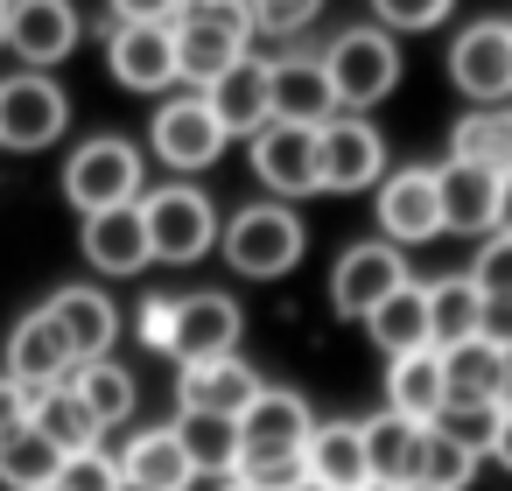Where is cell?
<instances>
[{
	"label": "cell",
	"mask_w": 512,
	"mask_h": 491,
	"mask_svg": "<svg viewBox=\"0 0 512 491\" xmlns=\"http://www.w3.org/2000/svg\"><path fill=\"white\" fill-rule=\"evenodd\" d=\"M302 470H309V484H323V491H358L372 470H365V435H358V421H316L309 428V442H302Z\"/></svg>",
	"instance_id": "obj_27"
},
{
	"label": "cell",
	"mask_w": 512,
	"mask_h": 491,
	"mask_svg": "<svg viewBox=\"0 0 512 491\" xmlns=\"http://www.w3.org/2000/svg\"><path fill=\"white\" fill-rule=\"evenodd\" d=\"M78 253H85V267H92V274H106V281H134V274H148V267H155V253H148L141 204L92 211V218H85V232H78Z\"/></svg>",
	"instance_id": "obj_16"
},
{
	"label": "cell",
	"mask_w": 512,
	"mask_h": 491,
	"mask_svg": "<svg viewBox=\"0 0 512 491\" xmlns=\"http://www.w3.org/2000/svg\"><path fill=\"white\" fill-rule=\"evenodd\" d=\"M204 99H211V113H218V127H225V141H253V134L274 120L267 57H239L225 78H211V85H204Z\"/></svg>",
	"instance_id": "obj_20"
},
{
	"label": "cell",
	"mask_w": 512,
	"mask_h": 491,
	"mask_svg": "<svg viewBox=\"0 0 512 491\" xmlns=\"http://www.w3.org/2000/svg\"><path fill=\"white\" fill-rule=\"evenodd\" d=\"M316 15H323V0H253V29L260 36H281V43H295Z\"/></svg>",
	"instance_id": "obj_39"
},
{
	"label": "cell",
	"mask_w": 512,
	"mask_h": 491,
	"mask_svg": "<svg viewBox=\"0 0 512 491\" xmlns=\"http://www.w3.org/2000/svg\"><path fill=\"white\" fill-rule=\"evenodd\" d=\"M498 232H512V176H498Z\"/></svg>",
	"instance_id": "obj_47"
},
{
	"label": "cell",
	"mask_w": 512,
	"mask_h": 491,
	"mask_svg": "<svg viewBox=\"0 0 512 491\" xmlns=\"http://www.w3.org/2000/svg\"><path fill=\"white\" fill-rule=\"evenodd\" d=\"M386 407L435 428L449 414V386H442V351H407V358H386Z\"/></svg>",
	"instance_id": "obj_26"
},
{
	"label": "cell",
	"mask_w": 512,
	"mask_h": 491,
	"mask_svg": "<svg viewBox=\"0 0 512 491\" xmlns=\"http://www.w3.org/2000/svg\"><path fill=\"white\" fill-rule=\"evenodd\" d=\"M484 456H491L498 470H512V407L491 414V428H484Z\"/></svg>",
	"instance_id": "obj_46"
},
{
	"label": "cell",
	"mask_w": 512,
	"mask_h": 491,
	"mask_svg": "<svg viewBox=\"0 0 512 491\" xmlns=\"http://www.w3.org/2000/svg\"><path fill=\"white\" fill-rule=\"evenodd\" d=\"M183 8H190V15H211V22H225V29H239L246 43L260 36V29H253V0H183Z\"/></svg>",
	"instance_id": "obj_42"
},
{
	"label": "cell",
	"mask_w": 512,
	"mask_h": 491,
	"mask_svg": "<svg viewBox=\"0 0 512 491\" xmlns=\"http://www.w3.org/2000/svg\"><path fill=\"white\" fill-rule=\"evenodd\" d=\"M400 281H407L400 246H386V239H358V246H344L337 267H330V309H337L344 323H365Z\"/></svg>",
	"instance_id": "obj_12"
},
{
	"label": "cell",
	"mask_w": 512,
	"mask_h": 491,
	"mask_svg": "<svg viewBox=\"0 0 512 491\" xmlns=\"http://www.w3.org/2000/svg\"><path fill=\"white\" fill-rule=\"evenodd\" d=\"M169 29H176V71H183V85H190V92H204V85H211V78H225L239 57H253V43H246L239 29L211 22V15H190V8H183Z\"/></svg>",
	"instance_id": "obj_19"
},
{
	"label": "cell",
	"mask_w": 512,
	"mask_h": 491,
	"mask_svg": "<svg viewBox=\"0 0 512 491\" xmlns=\"http://www.w3.org/2000/svg\"><path fill=\"white\" fill-rule=\"evenodd\" d=\"M0 50H8V8H0Z\"/></svg>",
	"instance_id": "obj_50"
},
{
	"label": "cell",
	"mask_w": 512,
	"mask_h": 491,
	"mask_svg": "<svg viewBox=\"0 0 512 491\" xmlns=\"http://www.w3.org/2000/svg\"><path fill=\"white\" fill-rule=\"evenodd\" d=\"M295 491H323V484H309V477H302V484H295Z\"/></svg>",
	"instance_id": "obj_52"
},
{
	"label": "cell",
	"mask_w": 512,
	"mask_h": 491,
	"mask_svg": "<svg viewBox=\"0 0 512 491\" xmlns=\"http://www.w3.org/2000/svg\"><path fill=\"white\" fill-rule=\"evenodd\" d=\"M477 337L512 351V295H484V316H477Z\"/></svg>",
	"instance_id": "obj_43"
},
{
	"label": "cell",
	"mask_w": 512,
	"mask_h": 491,
	"mask_svg": "<svg viewBox=\"0 0 512 491\" xmlns=\"http://www.w3.org/2000/svg\"><path fill=\"white\" fill-rule=\"evenodd\" d=\"M218 491H267V484H253V477H239V470H232V477H218Z\"/></svg>",
	"instance_id": "obj_48"
},
{
	"label": "cell",
	"mask_w": 512,
	"mask_h": 491,
	"mask_svg": "<svg viewBox=\"0 0 512 491\" xmlns=\"http://www.w3.org/2000/svg\"><path fill=\"white\" fill-rule=\"evenodd\" d=\"M141 225H148V253L162 267H197L204 253H218V204L197 190V183H162L141 197Z\"/></svg>",
	"instance_id": "obj_3"
},
{
	"label": "cell",
	"mask_w": 512,
	"mask_h": 491,
	"mask_svg": "<svg viewBox=\"0 0 512 491\" xmlns=\"http://www.w3.org/2000/svg\"><path fill=\"white\" fill-rule=\"evenodd\" d=\"M71 127V92L50 78V71H15L0 78V148L15 155H43L57 148Z\"/></svg>",
	"instance_id": "obj_6"
},
{
	"label": "cell",
	"mask_w": 512,
	"mask_h": 491,
	"mask_svg": "<svg viewBox=\"0 0 512 491\" xmlns=\"http://www.w3.org/2000/svg\"><path fill=\"white\" fill-rule=\"evenodd\" d=\"M358 491H393V484H372V477H365V484H358Z\"/></svg>",
	"instance_id": "obj_51"
},
{
	"label": "cell",
	"mask_w": 512,
	"mask_h": 491,
	"mask_svg": "<svg viewBox=\"0 0 512 491\" xmlns=\"http://www.w3.org/2000/svg\"><path fill=\"white\" fill-rule=\"evenodd\" d=\"M428 295V344L449 351L463 337H477V316H484V288L470 274H442V281H421Z\"/></svg>",
	"instance_id": "obj_31"
},
{
	"label": "cell",
	"mask_w": 512,
	"mask_h": 491,
	"mask_svg": "<svg viewBox=\"0 0 512 491\" xmlns=\"http://www.w3.org/2000/svg\"><path fill=\"white\" fill-rule=\"evenodd\" d=\"M106 15L113 22H176L183 0H106Z\"/></svg>",
	"instance_id": "obj_44"
},
{
	"label": "cell",
	"mask_w": 512,
	"mask_h": 491,
	"mask_svg": "<svg viewBox=\"0 0 512 491\" xmlns=\"http://www.w3.org/2000/svg\"><path fill=\"white\" fill-rule=\"evenodd\" d=\"M176 442H183V456H190V470L197 477H232L239 470V421L232 414H183L176 407Z\"/></svg>",
	"instance_id": "obj_33"
},
{
	"label": "cell",
	"mask_w": 512,
	"mask_h": 491,
	"mask_svg": "<svg viewBox=\"0 0 512 491\" xmlns=\"http://www.w3.org/2000/svg\"><path fill=\"white\" fill-rule=\"evenodd\" d=\"M57 477H64V449L43 442L36 428H15L8 442H0V484H8V491H43Z\"/></svg>",
	"instance_id": "obj_36"
},
{
	"label": "cell",
	"mask_w": 512,
	"mask_h": 491,
	"mask_svg": "<svg viewBox=\"0 0 512 491\" xmlns=\"http://www.w3.org/2000/svg\"><path fill=\"white\" fill-rule=\"evenodd\" d=\"M358 435H365V470H372V484H393V491L421 484V442H428L421 421L379 407L372 421H358Z\"/></svg>",
	"instance_id": "obj_24"
},
{
	"label": "cell",
	"mask_w": 512,
	"mask_h": 491,
	"mask_svg": "<svg viewBox=\"0 0 512 491\" xmlns=\"http://www.w3.org/2000/svg\"><path fill=\"white\" fill-rule=\"evenodd\" d=\"M365 330H372V344L386 351V358H407V351H435L428 344V295H421V281L407 274L372 316H365Z\"/></svg>",
	"instance_id": "obj_30"
},
{
	"label": "cell",
	"mask_w": 512,
	"mask_h": 491,
	"mask_svg": "<svg viewBox=\"0 0 512 491\" xmlns=\"http://www.w3.org/2000/svg\"><path fill=\"white\" fill-rule=\"evenodd\" d=\"M323 78L337 92V113H365L379 106L393 85H400V36L358 22V29H337L330 50H323Z\"/></svg>",
	"instance_id": "obj_4"
},
{
	"label": "cell",
	"mask_w": 512,
	"mask_h": 491,
	"mask_svg": "<svg viewBox=\"0 0 512 491\" xmlns=\"http://www.w3.org/2000/svg\"><path fill=\"white\" fill-rule=\"evenodd\" d=\"M120 491H141V484H120Z\"/></svg>",
	"instance_id": "obj_54"
},
{
	"label": "cell",
	"mask_w": 512,
	"mask_h": 491,
	"mask_svg": "<svg viewBox=\"0 0 512 491\" xmlns=\"http://www.w3.org/2000/svg\"><path fill=\"white\" fill-rule=\"evenodd\" d=\"M456 15V0H372V29L386 36H428Z\"/></svg>",
	"instance_id": "obj_37"
},
{
	"label": "cell",
	"mask_w": 512,
	"mask_h": 491,
	"mask_svg": "<svg viewBox=\"0 0 512 491\" xmlns=\"http://www.w3.org/2000/svg\"><path fill=\"white\" fill-rule=\"evenodd\" d=\"M43 309H50L57 337L71 344V365L113 358V337H120V309H113V295H106V288L78 281V288H57V295H50Z\"/></svg>",
	"instance_id": "obj_17"
},
{
	"label": "cell",
	"mask_w": 512,
	"mask_h": 491,
	"mask_svg": "<svg viewBox=\"0 0 512 491\" xmlns=\"http://www.w3.org/2000/svg\"><path fill=\"white\" fill-rule=\"evenodd\" d=\"M43 491H57V484H43Z\"/></svg>",
	"instance_id": "obj_55"
},
{
	"label": "cell",
	"mask_w": 512,
	"mask_h": 491,
	"mask_svg": "<svg viewBox=\"0 0 512 491\" xmlns=\"http://www.w3.org/2000/svg\"><path fill=\"white\" fill-rule=\"evenodd\" d=\"M29 428H36L43 442H57L64 456H78V449L99 442V421H92V407L78 400L71 379H57V386H43V393L29 400Z\"/></svg>",
	"instance_id": "obj_32"
},
{
	"label": "cell",
	"mask_w": 512,
	"mask_h": 491,
	"mask_svg": "<svg viewBox=\"0 0 512 491\" xmlns=\"http://www.w3.org/2000/svg\"><path fill=\"white\" fill-rule=\"evenodd\" d=\"M120 484H127V477H120V456H113L106 442L64 456V477H57V491H120Z\"/></svg>",
	"instance_id": "obj_38"
},
{
	"label": "cell",
	"mask_w": 512,
	"mask_h": 491,
	"mask_svg": "<svg viewBox=\"0 0 512 491\" xmlns=\"http://www.w3.org/2000/svg\"><path fill=\"white\" fill-rule=\"evenodd\" d=\"M71 372H78V365H71V344L57 337L50 309L15 316V330H8V379L29 386V393H43V386H57V379H71Z\"/></svg>",
	"instance_id": "obj_23"
},
{
	"label": "cell",
	"mask_w": 512,
	"mask_h": 491,
	"mask_svg": "<svg viewBox=\"0 0 512 491\" xmlns=\"http://www.w3.org/2000/svg\"><path fill=\"white\" fill-rule=\"evenodd\" d=\"M372 218H379V239H386V246H428V239H442V190H435V169H421V162L386 169L379 190H372Z\"/></svg>",
	"instance_id": "obj_10"
},
{
	"label": "cell",
	"mask_w": 512,
	"mask_h": 491,
	"mask_svg": "<svg viewBox=\"0 0 512 491\" xmlns=\"http://www.w3.org/2000/svg\"><path fill=\"white\" fill-rule=\"evenodd\" d=\"M64 197H71V211H120V204H141L148 197V155H141V141H127V134H92V141H78L71 148V162H64Z\"/></svg>",
	"instance_id": "obj_2"
},
{
	"label": "cell",
	"mask_w": 512,
	"mask_h": 491,
	"mask_svg": "<svg viewBox=\"0 0 512 491\" xmlns=\"http://www.w3.org/2000/svg\"><path fill=\"white\" fill-rule=\"evenodd\" d=\"M407 491H435V484H407Z\"/></svg>",
	"instance_id": "obj_53"
},
{
	"label": "cell",
	"mask_w": 512,
	"mask_h": 491,
	"mask_svg": "<svg viewBox=\"0 0 512 491\" xmlns=\"http://www.w3.org/2000/svg\"><path fill=\"white\" fill-rule=\"evenodd\" d=\"M379 176H386V134L365 113H337L316 127V190L358 197V190H379Z\"/></svg>",
	"instance_id": "obj_7"
},
{
	"label": "cell",
	"mask_w": 512,
	"mask_h": 491,
	"mask_svg": "<svg viewBox=\"0 0 512 491\" xmlns=\"http://www.w3.org/2000/svg\"><path fill=\"white\" fill-rule=\"evenodd\" d=\"M449 162L484 169V176H512V106H470L449 127Z\"/></svg>",
	"instance_id": "obj_29"
},
{
	"label": "cell",
	"mask_w": 512,
	"mask_h": 491,
	"mask_svg": "<svg viewBox=\"0 0 512 491\" xmlns=\"http://www.w3.org/2000/svg\"><path fill=\"white\" fill-rule=\"evenodd\" d=\"M239 330H246V316H239V302H232L225 288L176 295V344H169V358H176V365L232 358V351H239Z\"/></svg>",
	"instance_id": "obj_15"
},
{
	"label": "cell",
	"mask_w": 512,
	"mask_h": 491,
	"mask_svg": "<svg viewBox=\"0 0 512 491\" xmlns=\"http://www.w3.org/2000/svg\"><path fill=\"white\" fill-rule=\"evenodd\" d=\"M78 43H85L78 0H8V50L29 71H57Z\"/></svg>",
	"instance_id": "obj_14"
},
{
	"label": "cell",
	"mask_w": 512,
	"mask_h": 491,
	"mask_svg": "<svg viewBox=\"0 0 512 491\" xmlns=\"http://www.w3.org/2000/svg\"><path fill=\"white\" fill-rule=\"evenodd\" d=\"M302 246H309V232H302L295 204H274V197L239 204V211L218 225V253H225V267L246 274V281H281V274H295Z\"/></svg>",
	"instance_id": "obj_1"
},
{
	"label": "cell",
	"mask_w": 512,
	"mask_h": 491,
	"mask_svg": "<svg viewBox=\"0 0 512 491\" xmlns=\"http://www.w3.org/2000/svg\"><path fill=\"white\" fill-rule=\"evenodd\" d=\"M435 190H442V232H463V239H491L498 232V176L442 162Z\"/></svg>",
	"instance_id": "obj_25"
},
{
	"label": "cell",
	"mask_w": 512,
	"mask_h": 491,
	"mask_svg": "<svg viewBox=\"0 0 512 491\" xmlns=\"http://www.w3.org/2000/svg\"><path fill=\"white\" fill-rule=\"evenodd\" d=\"M253 176L274 204H302L316 197V127H295V120H267L253 141Z\"/></svg>",
	"instance_id": "obj_13"
},
{
	"label": "cell",
	"mask_w": 512,
	"mask_h": 491,
	"mask_svg": "<svg viewBox=\"0 0 512 491\" xmlns=\"http://www.w3.org/2000/svg\"><path fill=\"white\" fill-rule=\"evenodd\" d=\"M477 470H484V449H477L463 428L435 421L428 442H421V484H435V491H470Z\"/></svg>",
	"instance_id": "obj_35"
},
{
	"label": "cell",
	"mask_w": 512,
	"mask_h": 491,
	"mask_svg": "<svg viewBox=\"0 0 512 491\" xmlns=\"http://www.w3.org/2000/svg\"><path fill=\"white\" fill-rule=\"evenodd\" d=\"M120 456V477L127 484H141V491H190L197 484V470H190V456H183V442H176V428L162 421V428H141L127 449H113Z\"/></svg>",
	"instance_id": "obj_28"
},
{
	"label": "cell",
	"mask_w": 512,
	"mask_h": 491,
	"mask_svg": "<svg viewBox=\"0 0 512 491\" xmlns=\"http://www.w3.org/2000/svg\"><path fill=\"white\" fill-rule=\"evenodd\" d=\"M449 85L470 106H505L512 99V22H470L449 43Z\"/></svg>",
	"instance_id": "obj_11"
},
{
	"label": "cell",
	"mask_w": 512,
	"mask_h": 491,
	"mask_svg": "<svg viewBox=\"0 0 512 491\" xmlns=\"http://www.w3.org/2000/svg\"><path fill=\"white\" fill-rule=\"evenodd\" d=\"M106 71L127 92L169 99L183 85V71H176V29L169 22H113L106 29Z\"/></svg>",
	"instance_id": "obj_9"
},
{
	"label": "cell",
	"mask_w": 512,
	"mask_h": 491,
	"mask_svg": "<svg viewBox=\"0 0 512 491\" xmlns=\"http://www.w3.org/2000/svg\"><path fill=\"white\" fill-rule=\"evenodd\" d=\"M232 141H225V127H218V113H211V99L204 92H169L162 106H155V120H148V155L162 162V169H176L183 183L197 176V169H211L218 155H225Z\"/></svg>",
	"instance_id": "obj_5"
},
{
	"label": "cell",
	"mask_w": 512,
	"mask_h": 491,
	"mask_svg": "<svg viewBox=\"0 0 512 491\" xmlns=\"http://www.w3.org/2000/svg\"><path fill=\"white\" fill-rule=\"evenodd\" d=\"M71 386H78V400L92 407L99 435H106V428H120V421L134 414V400H141L134 372H127V365H113V358H92V365H78V372H71Z\"/></svg>",
	"instance_id": "obj_34"
},
{
	"label": "cell",
	"mask_w": 512,
	"mask_h": 491,
	"mask_svg": "<svg viewBox=\"0 0 512 491\" xmlns=\"http://www.w3.org/2000/svg\"><path fill=\"white\" fill-rule=\"evenodd\" d=\"M29 400H36L29 386H15L8 372H0V442H8L15 428H29Z\"/></svg>",
	"instance_id": "obj_45"
},
{
	"label": "cell",
	"mask_w": 512,
	"mask_h": 491,
	"mask_svg": "<svg viewBox=\"0 0 512 491\" xmlns=\"http://www.w3.org/2000/svg\"><path fill=\"white\" fill-rule=\"evenodd\" d=\"M267 92H274V120H295V127H323L337 120V92L323 78V57H267Z\"/></svg>",
	"instance_id": "obj_22"
},
{
	"label": "cell",
	"mask_w": 512,
	"mask_h": 491,
	"mask_svg": "<svg viewBox=\"0 0 512 491\" xmlns=\"http://www.w3.org/2000/svg\"><path fill=\"white\" fill-rule=\"evenodd\" d=\"M316 428V407L295 393V386H260L239 414V470H260V463H288L302 456Z\"/></svg>",
	"instance_id": "obj_8"
},
{
	"label": "cell",
	"mask_w": 512,
	"mask_h": 491,
	"mask_svg": "<svg viewBox=\"0 0 512 491\" xmlns=\"http://www.w3.org/2000/svg\"><path fill=\"white\" fill-rule=\"evenodd\" d=\"M442 386H449V421H484L498 414V386H505V351L484 337H463L442 351Z\"/></svg>",
	"instance_id": "obj_18"
},
{
	"label": "cell",
	"mask_w": 512,
	"mask_h": 491,
	"mask_svg": "<svg viewBox=\"0 0 512 491\" xmlns=\"http://www.w3.org/2000/svg\"><path fill=\"white\" fill-rule=\"evenodd\" d=\"M498 407H512V351H505V386H498Z\"/></svg>",
	"instance_id": "obj_49"
},
{
	"label": "cell",
	"mask_w": 512,
	"mask_h": 491,
	"mask_svg": "<svg viewBox=\"0 0 512 491\" xmlns=\"http://www.w3.org/2000/svg\"><path fill=\"white\" fill-rule=\"evenodd\" d=\"M0 8H8V0H0Z\"/></svg>",
	"instance_id": "obj_56"
},
{
	"label": "cell",
	"mask_w": 512,
	"mask_h": 491,
	"mask_svg": "<svg viewBox=\"0 0 512 491\" xmlns=\"http://www.w3.org/2000/svg\"><path fill=\"white\" fill-rule=\"evenodd\" d=\"M134 330H141L148 351H169V344H176V295H148L141 316H134Z\"/></svg>",
	"instance_id": "obj_41"
},
{
	"label": "cell",
	"mask_w": 512,
	"mask_h": 491,
	"mask_svg": "<svg viewBox=\"0 0 512 491\" xmlns=\"http://www.w3.org/2000/svg\"><path fill=\"white\" fill-rule=\"evenodd\" d=\"M470 281H477L484 295H512V232H491V239H477Z\"/></svg>",
	"instance_id": "obj_40"
},
{
	"label": "cell",
	"mask_w": 512,
	"mask_h": 491,
	"mask_svg": "<svg viewBox=\"0 0 512 491\" xmlns=\"http://www.w3.org/2000/svg\"><path fill=\"white\" fill-rule=\"evenodd\" d=\"M267 379L232 351V358H204V365H183V379H176V407L183 414H246V400L260 393Z\"/></svg>",
	"instance_id": "obj_21"
}]
</instances>
